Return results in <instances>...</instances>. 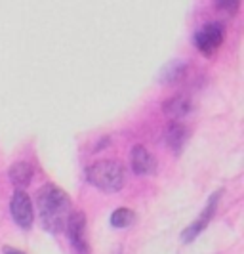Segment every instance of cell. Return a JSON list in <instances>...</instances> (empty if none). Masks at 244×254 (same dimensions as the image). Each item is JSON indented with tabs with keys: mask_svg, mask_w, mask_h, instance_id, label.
Listing matches in <instances>:
<instances>
[{
	"mask_svg": "<svg viewBox=\"0 0 244 254\" xmlns=\"http://www.w3.org/2000/svg\"><path fill=\"white\" fill-rule=\"evenodd\" d=\"M67 235L71 239V245L75 247V251L80 254H88L90 253V247H88V237H86V216L84 212H71V216L67 220Z\"/></svg>",
	"mask_w": 244,
	"mask_h": 254,
	"instance_id": "cell-5",
	"label": "cell"
},
{
	"mask_svg": "<svg viewBox=\"0 0 244 254\" xmlns=\"http://www.w3.org/2000/svg\"><path fill=\"white\" fill-rule=\"evenodd\" d=\"M219 195H221V191H216L214 195H210V199H208V203H206L204 210L200 212V216L195 220L193 224H189L187 228L183 229V233H181V243H191L195 241L206 228H208V224H210V220L214 216V212H216V208H218V201H219Z\"/></svg>",
	"mask_w": 244,
	"mask_h": 254,
	"instance_id": "cell-4",
	"label": "cell"
},
{
	"mask_svg": "<svg viewBox=\"0 0 244 254\" xmlns=\"http://www.w3.org/2000/svg\"><path fill=\"white\" fill-rule=\"evenodd\" d=\"M134 218H136V214H134V210L132 208H126V206H122V208H116L115 212L111 214V226L116 229H122V228H128L130 224L134 222Z\"/></svg>",
	"mask_w": 244,
	"mask_h": 254,
	"instance_id": "cell-12",
	"label": "cell"
},
{
	"mask_svg": "<svg viewBox=\"0 0 244 254\" xmlns=\"http://www.w3.org/2000/svg\"><path fill=\"white\" fill-rule=\"evenodd\" d=\"M4 254H25V253H21L17 249H12V247H4Z\"/></svg>",
	"mask_w": 244,
	"mask_h": 254,
	"instance_id": "cell-14",
	"label": "cell"
},
{
	"mask_svg": "<svg viewBox=\"0 0 244 254\" xmlns=\"http://www.w3.org/2000/svg\"><path fill=\"white\" fill-rule=\"evenodd\" d=\"M185 67L187 65L180 62V60H174V62H170V64L164 67V71L160 73V80L162 82H176V80H180L183 73H185Z\"/></svg>",
	"mask_w": 244,
	"mask_h": 254,
	"instance_id": "cell-11",
	"label": "cell"
},
{
	"mask_svg": "<svg viewBox=\"0 0 244 254\" xmlns=\"http://www.w3.org/2000/svg\"><path fill=\"white\" fill-rule=\"evenodd\" d=\"M216 6H218L219 10H225V12H229V13H235L239 10V2H237V0H231V2H218Z\"/></svg>",
	"mask_w": 244,
	"mask_h": 254,
	"instance_id": "cell-13",
	"label": "cell"
},
{
	"mask_svg": "<svg viewBox=\"0 0 244 254\" xmlns=\"http://www.w3.org/2000/svg\"><path fill=\"white\" fill-rule=\"evenodd\" d=\"M37 206H39L42 226L48 231L57 233L65 229L67 220L71 216V201L63 190L51 184L42 186L37 193Z\"/></svg>",
	"mask_w": 244,
	"mask_h": 254,
	"instance_id": "cell-1",
	"label": "cell"
},
{
	"mask_svg": "<svg viewBox=\"0 0 244 254\" xmlns=\"http://www.w3.org/2000/svg\"><path fill=\"white\" fill-rule=\"evenodd\" d=\"M164 140H166L168 147L178 155V153L183 149L185 141H187V128L183 127V125H180V123H172V125L166 128Z\"/></svg>",
	"mask_w": 244,
	"mask_h": 254,
	"instance_id": "cell-9",
	"label": "cell"
},
{
	"mask_svg": "<svg viewBox=\"0 0 244 254\" xmlns=\"http://www.w3.org/2000/svg\"><path fill=\"white\" fill-rule=\"evenodd\" d=\"M223 38H225V27H223V23L210 21V23L202 25L195 33V46H196V50L202 52L204 56H210V54H214L223 44Z\"/></svg>",
	"mask_w": 244,
	"mask_h": 254,
	"instance_id": "cell-3",
	"label": "cell"
},
{
	"mask_svg": "<svg viewBox=\"0 0 244 254\" xmlns=\"http://www.w3.org/2000/svg\"><path fill=\"white\" fill-rule=\"evenodd\" d=\"M10 212H12V218L15 220V224L19 228L29 229L33 226V220H35L33 203H31V197L27 195L25 191L21 190L13 191L12 201H10Z\"/></svg>",
	"mask_w": 244,
	"mask_h": 254,
	"instance_id": "cell-6",
	"label": "cell"
},
{
	"mask_svg": "<svg viewBox=\"0 0 244 254\" xmlns=\"http://www.w3.org/2000/svg\"><path fill=\"white\" fill-rule=\"evenodd\" d=\"M33 174H35V168H33L31 163H25V161L13 163L10 166V172H8L10 182H12L15 188H25L27 184L33 180Z\"/></svg>",
	"mask_w": 244,
	"mask_h": 254,
	"instance_id": "cell-10",
	"label": "cell"
},
{
	"mask_svg": "<svg viewBox=\"0 0 244 254\" xmlns=\"http://www.w3.org/2000/svg\"><path fill=\"white\" fill-rule=\"evenodd\" d=\"M86 180L88 184L98 188L105 193H115V191L124 188L126 182V170L122 163L107 159V161H98L86 170Z\"/></svg>",
	"mask_w": 244,
	"mask_h": 254,
	"instance_id": "cell-2",
	"label": "cell"
},
{
	"mask_svg": "<svg viewBox=\"0 0 244 254\" xmlns=\"http://www.w3.org/2000/svg\"><path fill=\"white\" fill-rule=\"evenodd\" d=\"M130 161H132V170L138 176H151L156 172V159L143 145H134Z\"/></svg>",
	"mask_w": 244,
	"mask_h": 254,
	"instance_id": "cell-7",
	"label": "cell"
},
{
	"mask_svg": "<svg viewBox=\"0 0 244 254\" xmlns=\"http://www.w3.org/2000/svg\"><path fill=\"white\" fill-rule=\"evenodd\" d=\"M191 100L187 98V96H174V98H170L164 102L162 105V111L170 117V119H174V121H178V119H183V117H187V115L191 113Z\"/></svg>",
	"mask_w": 244,
	"mask_h": 254,
	"instance_id": "cell-8",
	"label": "cell"
}]
</instances>
